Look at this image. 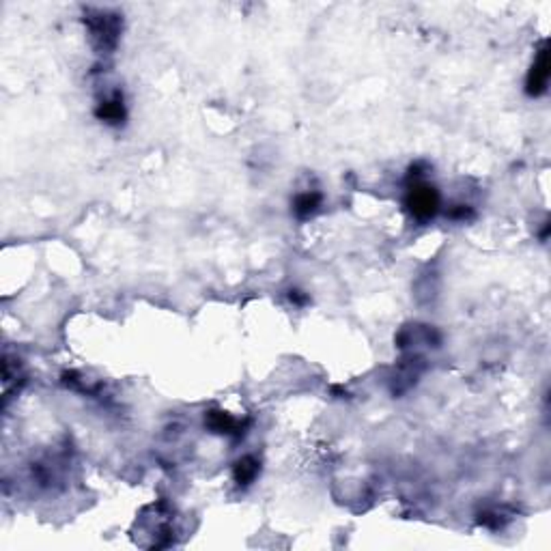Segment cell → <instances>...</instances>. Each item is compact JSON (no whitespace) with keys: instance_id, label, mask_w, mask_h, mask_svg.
<instances>
[{"instance_id":"obj_1","label":"cell","mask_w":551,"mask_h":551,"mask_svg":"<svg viewBox=\"0 0 551 551\" xmlns=\"http://www.w3.org/2000/svg\"><path fill=\"white\" fill-rule=\"evenodd\" d=\"M405 207L418 222H427L439 211V194L429 183H414L405 196Z\"/></svg>"},{"instance_id":"obj_2","label":"cell","mask_w":551,"mask_h":551,"mask_svg":"<svg viewBox=\"0 0 551 551\" xmlns=\"http://www.w3.org/2000/svg\"><path fill=\"white\" fill-rule=\"evenodd\" d=\"M547 82H549V56H547V45H543V50L536 54L528 80H525V93L530 97H538L547 91Z\"/></svg>"},{"instance_id":"obj_3","label":"cell","mask_w":551,"mask_h":551,"mask_svg":"<svg viewBox=\"0 0 551 551\" xmlns=\"http://www.w3.org/2000/svg\"><path fill=\"white\" fill-rule=\"evenodd\" d=\"M95 114H97L99 119H102V121L110 123V125H116V123H121V121L125 119L123 97H121L119 93H114L110 99H106V102H102V104L97 106Z\"/></svg>"},{"instance_id":"obj_4","label":"cell","mask_w":551,"mask_h":551,"mask_svg":"<svg viewBox=\"0 0 551 551\" xmlns=\"http://www.w3.org/2000/svg\"><path fill=\"white\" fill-rule=\"evenodd\" d=\"M319 205H321V196H319L317 192H306V194H299V196L295 198L293 211H295L297 218L306 220V218H310V216L317 213Z\"/></svg>"},{"instance_id":"obj_5","label":"cell","mask_w":551,"mask_h":551,"mask_svg":"<svg viewBox=\"0 0 551 551\" xmlns=\"http://www.w3.org/2000/svg\"><path fill=\"white\" fill-rule=\"evenodd\" d=\"M261 471V465L255 457H243L235 463V481L239 485H250Z\"/></svg>"},{"instance_id":"obj_6","label":"cell","mask_w":551,"mask_h":551,"mask_svg":"<svg viewBox=\"0 0 551 551\" xmlns=\"http://www.w3.org/2000/svg\"><path fill=\"white\" fill-rule=\"evenodd\" d=\"M207 424L216 433H233L237 429V422L229 414H222V412H211L207 418Z\"/></svg>"}]
</instances>
